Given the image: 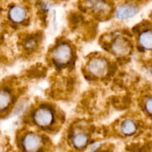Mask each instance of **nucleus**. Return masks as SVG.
Returning <instances> with one entry per match:
<instances>
[{"mask_svg":"<svg viewBox=\"0 0 152 152\" xmlns=\"http://www.w3.org/2000/svg\"><path fill=\"white\" fill-rule=\"evenodd\" d=\"M111 49L117 56H124L129 54L131 50V47L130 44L127 40L121 38V37H119V38L116 39L114 42L112 43Z\"/></svg>","mask_w":152,"mask_h":152,"instance_id":"obj_6","label":"nucleus"},{"mask_svg":"<svg viewBox=\"0 0 152 152\" xmlns=\"http://www.w3.org/2000/svg\"><path fill=\"white\" fill-rule=\"evenodd\" d=\"M42 138L35 133H28L25 135L22 145L25 152H38L42 146Z\"/></svg>","mask_w":152,"mask_h":152,"instance_id":"obj_4","label":"nucleus"},{"mask_svg":"<svg viewBox=\"0 0 152 152\" xmlns=\"http://www.w3.org/2000/svg\"><path fill=\"white\" fill-rule=\"evenodd\" d=\"M10 20L15 23H21L26 19L27 12L23 7L20 5H13L10 7L8 13Z\"/></svg>","mask_w":152,"mask_h":152,"instance_id":"obj_8","label":"nucleus"},{"mask_svg":"<svg viewBox=\"0 0 152 152\" xmlns=\"http://www.w3.org/2000/svg\"><path fill=\"white\" fill-rule=\"evenodd\" d=\"M145 109L149 114L152 115V96L148 97L145 102Z\"/></svg>","mask_w":152,"mask_h":152,"instance_id":"obj_13","label":"nucleus"},{"mask_svg":"<svg viewBox=\"0 0 152 152\" xmlns=\"http://www.w3.org/2000/svg\"><path fill=\"white\" fill-rule=\"evenodd\" d=\"M121 132L125 135H132L136 132L137 125L133 120H126L120 127Z\"/></svg>","mask_w":152,"mask_h":152,"instance_id":"obj_11","label":"nucleus"},{"mask_svg":"<svg viewBox=\"0 0 152 152\" xmlns=\"http://www.w3.org/2000/svg\"><path fill=\"white\" fill-rule=\"evenodd\" d=\"M32 118L36 125L42 128H47L54 122V114L49 107L41 106L36 109Z\"/></svg>","mask_w":152,"mask_h":152,"instance_id":"obj_1","label":"nucleus"},{"mask_svg":"<svg viewBox=\"0 0 152 152\" xmlns=\"http://www.w3.org/2000/svg\"><path fill=\"white\" fill-rule=\"evenodd\" d=\"M11 102V95L7 91L0 90V111L6 109Z\"/></svg>","mask_w":152,"mask_h":152,"instance_id":"obj_12","label":"nucleus"},{"mask_svg":"<svg viewBox=\"0 0 152 152\" xmlns=\"http://www.w3.org/2000/svg\"><path fill=\"white\" fill-rule=\"evenodd\" d=\"M139 44L142 48L152 49V31H145L140 35Z\"/></svg>","mask_w":152,"mask_h":152,"instance_id":"obj_9","label":"nucleus"},{"mask_svg":"<svg viewBox=\"0 0 152 152\" xmlns=\"http://www.w3.org/2000/svg\"><path fill=\"white\" fill-rule=\"evenodd\" d=\"M73 52L71 46L67 43H60L54 48L52 56L55 63L59 65L68 64L72 58Z\"/></svg>","mask_w":152,"mask_h":152,"instance_id":"obj_2","label":"nucleus"},{"mask_svg":"<svg viewBox=\"0 0 152 152\" xmlns=\"http://www.w3.org/2000/svg\"><path fill=\"white\" fill-rule=\"evenodd\" d=\"M88 69L91 75L99 78L105 77L108 74L109 71V65L104 58H92L88 62Z\"/></svg>","mask_w":152,"mask_h":152,"instance_id":"obj_3","label":"nucleus"},{"mask_svg":"<svg viewBox=\"0 0 152 152\" xmlns=\"http://www.w3.org/2000/svg\"><path fill=\"white\" fill-rule=\"evenodd\" d=\"M138 11L139 9L133 4H122L116 10V16L120 19H129L134 16Z\"/></svg>","mask_w":152,"mask_h":152,"instance_id":"obj_7","label":"nucleus"},{"mask_svg":"<svg viewBox=\"0 0 152 152\" xmlns=\"http://www.w3.org/2000/svg\"><path fill=\"white\" fill-rule=\"evenodd\" d=\"M0 152H2V148L1 146H0Z\"/></svg>","mask_w":152,"mask_h":152,"instance_id":"obj_14","label":"nucleus"},{"mask_svg":"<svg viewBox=\"0 0 152 152\" xmlns=\"http://www.w3.org/2000/svg\"><path fill=\"white\" fill-rule=\"evenodd\" d=\"M88 137L87 134L83 132H79L74 135L72 138V143L77 148H83L88 144Z\"/></svg>","mask_w":152,"mask_h":152,"instance_id":"obj_10","label":"nucleus"},{"mask_svg":"<svg viewBox=\"0 0 152 152\" xmlns=\"http://www.w3.org/2000/svg\"><path fill=\"white\" fill-rule=\"evenodd\" d=\"M85 5L89 10L99 16H106L111 11V6L105 0H86Z\"/></svg>","mask_w":152,"mask_h":152,"instance_id":"obj_5","label":"nucleus"}]
</instances>
